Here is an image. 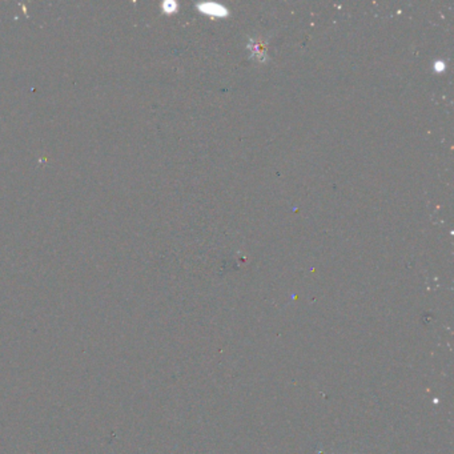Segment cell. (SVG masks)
<instances>
[{"label": "cell", "instance_id": "1", "mask_svg": "<svg viewBox=\"0 0 454 454\" xmlns=\"http://www.w3.org/2000/svg\"><path fill=\"white\" fill-rule=\"evenodd\" d=\"M197 7H200L203 10V13L210 14V15L224 16L228 14L227 10L223 6L213 4V3H204V4H200Z\"/></svg>", "mask_w": 454, "mask_h": 454}]
</instances>
